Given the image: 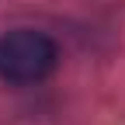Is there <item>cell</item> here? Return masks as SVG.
I'll return each instance as SVG.
<instances>
[{"instance_id":"6da1fadb","label":"cell","mask_w":125,"mask_h":125,"mask_svg":"<svg viewBox=\"0 0 125 125\" xmlns=\"http://www.w3.org/2000/svg\"><path fill=\"white\" fill-rule=\"evenodd\" d=\"M56 42L42 31L18 28L0 38V80L7 83H38L56 70Z\"/></svg>"}]
</instances>
